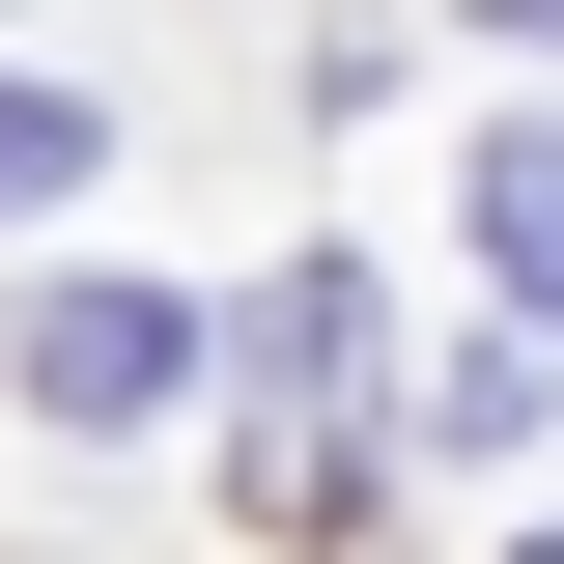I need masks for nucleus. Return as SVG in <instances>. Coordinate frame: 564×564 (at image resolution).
I'll return each mask as SVG.
<instances>
[{"mask_svg":"<svg viewBox=\"0 0 564 564\" xmlns=\"http://www.w3.org/2000/svg\"><path fill=\"white\" fill-rule=\"evenodd\" d=\"M226 367H254V508H339V480H367V282H339V254H282Z\"/></svg>","mask_w":564,"mask_h":564,"instance_id":"obj_1","label":"nucleus"},{"mask_svg":"<svg viewBox=\"0 0 564 564\" xmlns=\"http://www.w3.org/2000/svg\"><path fill=\"white\" fill-rule=\"evenodd\" d=\"M170 367H198V311H141V282H57L29 311V395L57 423H170Z\"/></svg>","mask_w":564,"mask_h":564,"instance_id":"obj_2","label":"nucleus"},{"mask_svg":"<svg viewBox=\"0 0 564 564\" xmlns=\"http://www.w3.org/2000/svg\"><path fill=\"white\" fill-rule=\"evenodd\" d=\"M480 254H508V311L564 339V141H480Z\"/></svg>","mask_w":564,"mask_h":564,"instance_id":"obj_3","label":"nucleus"},{"mask_svg":"<svg viewBox=\"0 0 564 564\" xmlns=\"http://www.w3.org/2000/svg\"><path fill=\"white\" fill-rule=\"evenodd\" d=\"M85 170H113V141H85V113H57V85H0V226H57V198H85Z\"/></svg>","mask_w":564,"mask_h":564,"instance_id":"obj_4","label":"nucleus"},{"mask_svg":"<svg viewBox=\"0 0 564 564\" xmlns=\"http://www.w3.org/2000/svg\"><path fill=\"white\" fill-rule=\"evenodd\" d=\"M508 29H536V57H564V0H508Z\"/></svg>","mask_w":564,"mask_h":564,"instance_id":"obj_5","label":"nucleus"}]
</instances>
